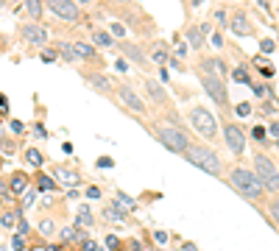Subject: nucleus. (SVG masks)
Returning a JSON list of instances; mask_svg holds the SVG:
<instances>
[{"instance_id": "obj_1", "label": "nucleus", "mask_w": 279, "mask_h": 251, "mask_svg": "<svg viewBox=\"0 0 279 251\" xmlns=\"http://www.w3.org/2000/svg\"><path fill=\"white\" fill-rule=\"evenodd\" d=\"M148 131L154 134V140H157L159 145H165L170 154H179V157H185L190 142H193V140H190V134L182 129L179 123H170V120L148 123Z\"/></svg>"}, {"instance_id": "obj_2", "label": "nucleus", "mask_w": 279, "mask_h": 251, "mask_svg": "<svg viewBox=\"0 0 279 251\" xmlns=\"http://www.w3.org/2000/svg\"><path fill=\"white\" fill-rule=\"evenodd\" d=\"M226 182L237 195H243V198L251 201V204H260V201L265 198V187L260 184L257 173H254L251 167H232V173L226 176Z\"/></svg>"}, {"instance_id": "obj_3", "label": "nucleus", "mask_w": 279, "mask_h": 251, "mask_svg": "<svg viewBox=\"0 0 279 251\" xmlns=\"http://www.w3.org/2000/svg\"><path fill=\"white\" fill-rule=\"evenodd\" d=\"M185 159H187L190 165H195L198 170L210 173V176H215V179H223V162H221V157H218V151L212 145H207V142H190Z\"/></svg>"}, {"instance_id": "obj_4", "label": "nucleus", "mask_w": 279, "mask_h": 251, "mask_svg": "<svg viewBox=\"0 0 279 251\" xmlns=\"http://www.w3.org/2000/svg\"><path fill=\"white\" fill-rule=\"evenodd\" d=\"M190 126H193V131L198 137H204L207 142H215L218 134H221V123H218L215 112L207 109V106H193L190 109Z\"/></svg>"}, {"instance_id": "obj_5", "label": "nucleus", "mask_w": 279, "mask_h": 251, "mask_svg": "<svg viewBox=\"0 0 279 251\" xmlns=\"http://www.w3.org/2000/svg\"><path fill=\"white\" fill-rule=\"evenodd\" d=\"M251 170L257 173V179H260V184L265 187V193H279V167L274 165V159L268 157V154H254V159H251Z\"/></svg>"}, {"instance_id": "obj_6", "label": "nucleus", "mask_w": 279, "mask_h": 251, "mask_svg": "<svg viewBox=\"0 0 279 251\" xmlns=\"http://www.w3.org/2000/svg\"><path fill=\"white\" fill-rule=\"evenodd\" d=\"M201 87L204 92L212 98V104L221 106V109H229V89L218 76H210V73H201Z\"/></svg>"}, {"instance_id": "obj_7", "label": "nucleus", "mask_w": 279, "mask_h": 251, "mask_svg": "<svg viewBox=\"0 0 279 251\" xmlns=\"http://www.w3.org/2000/svg\"><path fill=\"white\" fill-rule=\"evenodd\" d=\"M221 137H223L226 148L235 154V157H243V154H246V131H243L237 123H232V120L223 123L221 126Z\"/></svg>"}, {"instance_id": "obj_8", "label": "nucleus", "mask_w": 279, "mask_h": 251, "mask_svg": "<svg viewBox=\"0 0 279 251\" xmlns=\"http://www.w3.org/2000/svg\"><path fill=\"white\" fill-rule=\"evenodd\" d=\"M45 9L64 22H79L81 20V9H79L75 0H45Z\"/></svg>"}, {"instance_id": "obj_9", "label": "nucleus", "mask_w": 279, "mask_h": 251, "mask_svg": "<svg viewBox=\"0 0 279 251\" xmlns=\"http://www.w3.org/2000/svg\"><path fill=\"white\" fill-rule=\"evenodd\" d=\"M117 98H120V104H123V109H129V112H134V115H145V101L137 95V89L132 87V84H117Z\"/></svg>"}, {"instance_id": "obj_10", "label": "nucleus", "mask_w": 279, "mask_h": 251, "mask_svg": "<svg viewBox=\"0 0 279 251\" xmlns=\"http://www.w3.org/2000/svg\"><path fill=\"white\" fill-rule=\"evenodd\" d=\"M87 79V84L95 89V92H100V95H106V98H115V92H117V84L109 79V76H104V73H87L84 76Z\"/></svg>"}, {"instance_id": "obj_11", "label": "nucleus", "mask_w": 279, "mask_h": 251, "mask_svg": "<svg viewBox=\"0 0 279 251\" xmlns=\"http://www.w3.org/2000/svg\"><path fill=\"white\" fill-rule=\"evenodd\" d=\"M145 95H148V98H151L157 106H162V109H170V95H168V89H165L159 81L145 79Z\"/></svg>"}, {"instance_id": "obj_12", "label": "nucleus", "mask_w": 279, "mask_h": 251, "mask_svg": "<svg viewBox=\"0 0 279 251\" xmlns=\"http://www.w3.org/2000/svg\"><path fill=\"white\" fill-rule=\"evenodd\" d=\"M20 37L39 47V45H45V42H47V31L39 26V22H26V26L20 28Z\"/></svg>"}, {"instance_id": "obj_13", "label": "nucleus", "mask_w": 279, "mask_h": 251, "mask_svg": "<svg viewBox=\"0 0 279 251\" xmlns=\"http://www.w3.org/2000/svg\"><path fill=\"white\" fill-rule=\"evenodd\" d=\"M229 31H232L235 37H251V34H254V26H251V20H248L243 11H237V14L229 17Z\"/></svg>"}, {"instance_id": "obj_14", "label": "nucleus", "mask_w": 279, "mask_h": 251, "mask_svg": "<svg viewBox=\"0 0 279 251\" xmlns=\"http://www.w3.org/2000/svg\"><path fill=\"white\" fill-rule=\"evenodd\" d=\"M201 73H210V76H218V79H226L229 76V67L223 59H201Z\"/></svg>"}, {"instance_id": "obj_15", "label": "nucleus", "mask_w": 279, "mask_h": 251, "mask_svg": "<svg viewBox=\"0 0 279 251\" xmlns=\"http://www.w3.org/2000/svg\"><path fill=\"white\" fill-rule=\"evenodd\" d=\"M120 53H123V59H132L140 67H145V62H148L145 51H142L140 45H134V42H120Z\"/></svg>"}, {"instance_id": "obj_16", "label": "nucleus", "mask_w": 279, "mask_h": 251, "mask_svg": "<svg viewBox=\"0 0 279 251\" xmlns=\"http://www.w3.org/2000/svg\"><path fill=\"white\" fill-rule=\"evenodd\" d=\"M207 28H198V26H187L185 28V39H187V45L193 47V51H201V47L207 45Z\"/></svg>"}, {"instance_id": "obj_17", "label": "nucleus", "mask_w": 279, "mask_h": 251, "mask_svg": "<svg viewBox=\"0 0 279 251\" xmlns=\"http://www.w3.org/2000/svg\"><path fill=\"white\" fill-rule=\"evenodd\" d=\"M56 53L64 59V62H79V53H75V45L73 42H64V39H56Z\"/></svg>"}, {"instance_id": "obj_18", "label": "nucleus", "mask_w": 279, "mask_h": 251, "mask_svg": "<svg viewBox=\"0 0 279 251\" xmlns=\"http://www.w3.org/2000/svg\"><path fill=\"white\" fill-rule=\"evenodd\" d=\"M28 190V176L26 173H11V182H9V193L11 195H20Z\"/></svg>"}, {"instance_id": "obj_19", "label": "nucleus", "mask_w": 279, "mask_h": 251, "mask_svg": "<svg viewBox=\"0 0 279 251\" xmlns=\"http://www.w3.org/2000/svg\"><path fill=\"white\" fill-rule=\"evenodd\" d=\"M26 9L31 14V22H39L45 14V0H26Z\"/></svg>"}, {"instance_id": "obj_20", "label": "nucleus", "mask_w": 279, "mask_h": 251, "mask_svg": "<svg viewBox=\"0 0 279 251\" xmlns=\"http://www.w3.org/2000/svg\"><path fill=\"white\" fill-rule=\"evenodd\" d=\"M104 218L109 220V223H123V220H126V212H123V209H117L115 204H106L104 207Z\"/></svg>"}, {"instance_id": "obj_21", "label": "nucleus", "mask_w": 279, "mask_h": 251, "mask_svg": "<svg viewBox=\"0 0 279 251\" xmlns=\"http://www.w3.org/2000/svg\"><path fill=\"white\" fill-rule=\"evenodd\" d=\"M73 45H75L79 59H87V62H95V59H98V53H95L92 45H87V42H73Z\"/></svg>"}, {"instance_id": "obj_22", "label": "nucleus", "mask_w": 279, "mask_h": 251, "mask_svg": "<svg viewBox=\"0 0 279 251\" xmlns=\"http://www.w3.org/2000/svg\"><path fill=\"white\" fill-rule=\"evenodd\" d=\"M53 176H59V182H64V184H75V182H79V173L70 170V167H64V165H59Z\"/></svg>"}, {"instance_id": "obj_23", "label": "nucleus", "mask_w": 279, "mask_h": 251, "mask_svg": "<svg viewBox=\"0 0 279 251\" xmlns=\"http://www.w3.org/2000/svg\"><path fill=\"white\" fill-rule=\"evenodd\" d=\"M62 240L64 243H75V240H87V237H84V229H79V226H67V229H62Z\"/></svg>"}, {"instance_id": "obj_24", "label": "nucleus", "mask_w": 279, "mask_h": 251, "mask_svg": "<svg viewBox=\"0 0 279 251\" xmlns=\"http://www.w3.org/2000/svg\"><path fill=\"white\" fill-rule=\"evenodd\" d=\"M92 42H95L98 47H112V45H117L115 37H112L109 31H95V34H92Z\"/></svg>"}, {"instance_id": "obj_25", "label": "nucleus", "mask_w": 279, "mask_h": 251, "mask_svg": "<svg viewBox=\"0 0 279 251\" xmlns=\"http://www.w3.org/2000/svg\"><path fill=\"white\" fill-rule=\"evenodd\" d=\"M75 218H79L75 223H81V226H92L95 223V218H92V212H90V207H87V204L79 207V215H75Z\"/></svg>"}, {"instance_id": "obj_26", "label": "nucleus", "mask_w": 279, "mask_h": 251, "mask_svg": "<svg viewBox=\"0 0 279 251\" xmlns=\"http://www.w3.org/2000/svg\"><path fill=\"white\" fill-rule=\"evenodd\" d=\"M112 204H115L117 209H123V212H126V215H129V212H132V209H134V207H137V204H134V201H132V198H129V195H123V193H120V195H117V198H115V201H112Z\"/></svg>"}, {"instance_id": "obj_27", "label": "nucleus", "mask_w": 279, "mask_h": 251, "mask_svg": "<svg viewBox=\"0 0 279 251\" xmlns=\"http://www.w3.org/2000/svg\"><path fill=\"white\" fill-rule=\"evenodd\" d=\"M151 59H154L157 64H165V62H168V51H165V45H162V42H157V45H154Z\"/></svg>"}, {"instance_id": "obj_28", "label": "nucleus", "mask_w": 279, "mask_h": 251, "mask_svg": "<svg viewBox=\"0 0 279 251\" xmlns=\"http://www.w3.org/2000/svg\"><path fill=\"white\" fill-rule=\"evenodd\" d=\"M26 162H28V165H34V167H39V165L45 162L42 151H37V148H28V151H26Z\"/></svg>"}, {"instance_id": "obj_29", "label": "nucleus", "mask_w": 279, "mask_h": 251, "mask_svg": "<svg viewBox=\"0 0 279 251\" xmlns=\"http://www.w3.org/2000/svg\"><path fill=\"white\" fill-rule=\"evenodd\" d=\"M39 190H45V193H50V190H56V182H53L50 176H45V173H39Z\"/></svg>"}, {"instance_id": "obj_30", "label": "nucleus", "mask_w": 279, "mask_h": 251, "mask_svg": "<svg viewBox=\"0 0 279 251\" xmlns=\"http://www.w3.org/2000/svg\"><path fill=\"white\" fill-rule=\"evenodd\" d=\"M268 215H271V220L279 226V195L276 198H271V204H268Z\"/></svg>"}, {"instance_id": "obj_31", "label": "nucleus", "mask_w": 279, "mask_h": 251, "mask_svg": "<svg viewBox=\"0 0 279 251\" xmlns=\"http://www.w3.org/2000/svg\"><path fill=\"white\" fill-rule=\"evenodd\" d=\"M232 79H235V81H240V84H248V87H251V79H248V73H246L243 67H235V70H232Z\"/></svg>"}, {"instance_id": "obj_32", "label": "nucleus", "mask_w": 279, "mask_h": 251, "mask_svg": "<svg viewBox=\"0 0 279 251\" xmlns=\"http://www.w3.org/2000/svg\"><path fill=\"white\" fill-rule=\"evenodd\" d=\"M20 215H17V212H6L3 215V226H6V229H11V226H17V223H20Z\"/></svg>"}, {"instance_id": "obj_33", "label": "nucleus", "mask_w": 279, "mask_h": 251, "mask_svg": "<svg viewBox=\"0 0 279 251\" xmlns=\"http://www.w3.org/2000/svg\"><path fill=\"white\" fill-rule=\"evenodd\" d=\"M106 248H109V251H123V240H120V237H115V235H109V237H106Z\"/></svg>"}, {"instance_id": "obj_34", "label": "nucleus", "mask_w": 279, "mask_h": 251, "mask_svg": "<svg viewBox=\"0 0 279 251\" xmlns=\"http://www.w3.org/2000/svg\"><path fill=\"white\" fill-rule=\"evenodd\" d=\"M34 198H37V190H26V198H22V204H20V209H28L34 204Z\"/></svg>"}, {"instance_id": "obj_35", "label": "nucleus", "mask_w": 279, "mask_h": 251, "mask_svg": "<svg viewBox=\"0 0 279 251\" xmlns=\"http://www.w3.org/2000/svg\"><path fill=\"white\" fill-rule=\"evenodd\" d=\"M154 240H157V246H168V232L157 229V232H154Z\"/></svg>"}, {"instance_id": "obj_36", "label": "nucleus", "mask_w": 279, "mask_h": 251, "mask_svg": "<svg viewBox=\"0 0 279 251\" xmlns=\"http://www.w3.org/2000/svg\"><path fill=\"white\" fill-rule=\"evenodd\" d=\"M265 87H268V84H254L251 81V92L257 95V98H265V95H268V89H265Z\"/></svg>"}, {"instance_id": "obj_37", "label": "nucleus", "mask_w": 279, "mask_h": 251, "mask_svg": "<svg viewBox=\"0 0 279 251\" xmlns=\"http://www.w3.org/2000/svg\"><path fill=\"white\" fill-rule=\"evenodd\" d=\"M265 134H268V129H263V126H254V129H251V137H254L257 142H263Z\"/></svg>"}, {"instance_id": "obj_38", "label": "nucleus", "mask_w": 279, "mask_h": 251, "mask_svg": "<svg viewBox=\"0 0 279 251\" xmlns=\"http://www.w3.org/2000/svg\"><path fill=\"white\" fill-rule=\"evenodd\" d=\"M260 112H263V115H274V112H276V106L274 104H271V101H263V106H260Z\"/></svg>"}, {"instance_id": "obj_39", "label": "nucleus", "mask_w": 279, "mask_h": 251, "mask_svg": "<svg viewBox=\"0 0 279 251\" xmlns=\"http://www.w3.org/2000/svg\"><path fill=\"white\" fill-rule=\"evenodd\" d=\"M237 115H240V117L251 115V104H237Z\"/></svg>"}, {"instance_id": "obj_40", "label": "nucleus", "mask_w": 279, "mask_h": 251, "mask_svg": "<svg viewBox=\"0 0 279 251\" xmlns=\"http://www.w3.org/2000/svg\"><path fill=\"white\" fill-rule=\"evenodd\" d=\"M260 51L271 53V51H274V39H263V42H260Z\"/></svg>"}, {"instance_id": "obj_41", "label": "nucleus", "mask_w": 279, "mask_h": 251, "mask_svg": "<svg viewBox=\"0 0 279 251\" xmlns=\"http://www.w3.org/2000/svg\"><path fill=\"white\" fill-rule=\"evenodd\" d=\"M56 56H59V53L50 51V47H45V51H42V59H45V62H56Z\"/></svg>"}, {"instance_id": "obj_42", "label": "nucleus", "mask_w": 279, "mask_h": 251, "mask_svg": "<svg viewBox=\"0 0 279 251\" xmlns=\"http://www.w3.org/2000/svg\"><path fill=\"white\" fill-rule=\"evenodd\" d=\"M87 198H100V187H95V184H92V187H87Z\"/></svg>"}, {"instance_id": "obj_43", "label": "nucleus", "mask_w": 279, "mask_h": 251, "mask_svg": "<svg viewBox=\"0 0 279 251\" xmlns=\"http://www.w3.org/2000/svg\"><path fill=\"white\" fill-rule=\"evenodd\" d=\"M215 17H218V22H221V26H226V11H223V9H218Z\"/></svg>"}, {"instance_id": "obj_44", "label": "nucleus", "mask_w": 279, "mask_h": 251, "mask_svg": "<svg viewBox=\"0 0 279 251\" xmlns=\"http://www.w3.org/2000/svg\"><path fill=\"white\" fill-rule=\"evenodd\" d=\"M268 134H271V137H276V140H279V123H271V126H268Z\"/></svg>"}, {"instance_id": "obj_45", "label": "nucleus", "mask_w": 279, "mask_h": 251, "mask_svg": "<svg viewBox=\"0 0 279 251\" xmlns=\"http://www.w3.org/2000/svg\"><path fill=\"white\" fill-rule=\"evenodd\" d=\"M11 131H14V134H22V123L20 120H11Z\"/></svg>"}, {"instance_id": "obj_46", "label": "nucleus", "mask_w": 279, "mask_h": 251, "mask_svg": "<svg viewBox=\"0 0 279 251\" xmlns=\"http://www.w3.org/2000/svg\"><path fill=\"white\" fill-rule=\"evenodd\" d=\"M115 67H117V70H120V73H126V70H129V62H126V59H120V62H117V64H115Z\"/></svg>"}, {"instance_id": "obj_47", "label": "nucleus", "mask_w": 279, "mask_h": 251, "mask_svg": "<svg viewBox=\"0 0 279 251\" xmlns=\"http://www.w3.org/2000/svg\"><path fill=\"white\" fill-rule=\"evenodd\" d=\"M11 246H14V248H26V240H22V237L17 235V237H14V243H11Z\"/></svg>"}, {"instance_id": "obj_48", "label": "nucleus", "mask_w": 279, "mask_h": 251, "mask_svg": "<svg viewBox=\"0 0 279 251\" xmlns=\"http://www.w3.org/2000/svg\"><path fill=\"white\" fill-rule=\"evenodd\" d=\"M129 251H142L140 240H129Z\"/></svg>"}, {"instance_id": "obj_49", "label": "nucleus", "mask_w": 279, "mask_h": 251, "mask_svg": "<svg viewBox=\"0 0 279 251\" xmlns=\"http://www.w3.org/2000/svg\"><path fill=\"white\" fill-rule=\"evenodd\" d=\"M42 232H45V235H50V232H53V223H50V220H42Z\"/></svg>"}, {"instance_id": "obj_50", "label": "nucleus", "mask_w": 279, "mask_h": 251, "mask_svg": "<svg viewBox=\"0 0 279 251\" xmlns=\"http://www.w3.org/2000/svg\"><path fill=\"white\" fill-rule=\"evenodd\" d=\"M98 167H112V159H109V157H104V159H98Z\"/></svg>"}, {"instance_id": "obj_51", "label": "nucleus", "mask_w": 279, "mask_h": 251, "mask_svg": "<svg viewBox=\"0 0 279 251\" xmlns=\"http://www.w3.org/2000/svg\"><path fill=\"white\" fill-rule=\"evenodd\" d=\"M3 151H6V154H14V145H11L9 140H3Z\"/></svg>"}, {"instance_id": "obj_52", "label": "nucleus", "mask_w": 279, "mask_h": 251, "mask_svg": "<svg viewBox=\"0 0 279 251\" xmlns=\"http://www.w3.org/2000/svg\"><path fill=\"white\" fill-rule=\"evenodd\" d=\"M212 45H215V47H221V45H223V39H221V34H215V37H212Z\"/></svg>"}, {"instance_id": "obj_53", "label": "nucleus", "mask_w": 279, "mask_h": 251, "mask_svg": "<svg viewBox=\"0 0 279 251\" xmlns=\"http://www.w3.org/2000/svg\"><path fill=\"white\" fill-rule=\"evenodd\" d=\"M182 251H198V248H195L193 243H185V246H182Z\"/></svg>"}, {"instance_id": "obj_54", "label": "nucleus", "mask_w": 279, "mask_h": 251, "mask_svg": "<svg viewBox=\"0 0 279 251\" xmlns=\"http://www.w3.org/2000/svg\"><path fill=\"white\" fill-rule=\"evenodd\" d=\"M79 3H90V0H79Z\"/></svg>"}, {"instance_id": "obj_55", "label": "nucleus", "mask_w": 279, "mask_h": 251, "mask_svg": "<svg viewBox=\"0 0 279 251\" xmlns=\"http://www.w3.org/2000/svg\"><path fill=\"white\" fill-rule=\"evenodd\" d=\"M0 6H6V0H0Z\"/></svg>"}, {"instance_id": "obj_56", "label": "nucleus", "mask_w": 279, "mask_h": 251, "mask_svg": "<svg viewBox=\"0 0 279 251\" xmlns=\"http://www.w3.org/2000/svg\"><path fill=\"white\" fill-rule=\"evenodd\" d=\"M0 251H6V246H0Z\"/></svg>"}, {"instance_id": "obj_57", "label": "nucleus", "mask_w": 279, "mask_h": 251, "mask_svg": "<svg viewBox=\"0 0 279 251\" xmlns=\"http://www.w3.org/2000/svg\"><path fill=\"white\" fill-rule=\"evenodd\" d=\"M11 3H14V0H11Z\"/></svg>"}]
</instances>
